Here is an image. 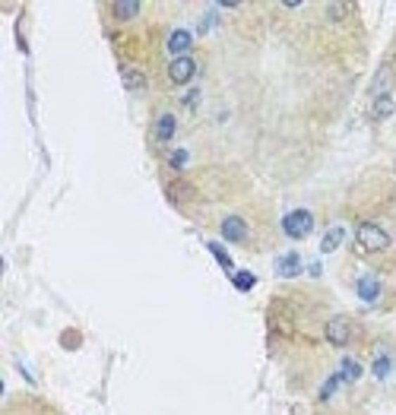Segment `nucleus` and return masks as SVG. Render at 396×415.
<instances>
[{
  "label": "nucleus",
  "instance_id": "f257e3e1",
  "mask_svg": "<svg viewBox=\"0 0 396 415\" xmlns=\"http://www.w3.org/2000/svg\"><path fill=\"white\" fill-rule=\"evenodd\" d=\"M390 248V235L374 222H358L355 229V250L358 254H381Z\"/></svg>",
  "mask_w": 396,
  "mask_h": 415
},
{
  "label": "nucleus",
  "instance_id": "f03ea898",
  "mask_svg": "<svg viewBox=\"0 0 396 415\" xmlns=\"http://www.w3.org/2000/svg\"><path fill=\"white\" fill-rule=\"evenodd\" d=\"M282 231H286V238H292V241H301V238H307L314 231V212L311 210H292L282 216Z\"/></svg>",
  "mask_w": 396,
  "mask_h": 415
},
{
  "label": "nucleus",
  "instance_id": "7ed1b4c3",
  "mask_svg": "<svg viewBox=\"0 0 396 415\" xmlns=\"http://www.w3.org/2000/svg\"><path fill=\"white\" fill-rule=\"evenodd\" d=\"M324 339L330 345H349L352 339H355V324H352L349 317H330L326 320V326H324Z\"/></svg>",
  "mask_w": 396,
  "mask_h": 415
},
{
  "label": "nucleus",
  "instance_id": "20e7f679",
  "mask_svg": "<svg viewBox=\"0 0 396 415\" xmlns=\"http://www.w3.org/2000/svg\"><path fill=\"white\" fill-rule=\"evenodd\" d=\"M168 79L172 86H187L193 77H197V58L193 54H184V58H172L168 60Z\"/></svg>",
  "mask_w": 396,
  "mask_h": 415
},
{
  "label": "nucleus",
  "instance_id": "39448f33",
  "mask_svg": "<svg viewBox=\"0 0 396 415\" xmlns=\"http://www.w3.org/2000/svg\"><path fill=\"white\" fill-rule=\"evenodd\" d=\"M174 136H178V117H174V111L162 108L153 121V140L159 143V146H168Z\"/></svg>",
  "mask_w": 396,
  "mask_h": 415
},
{
  "label": "nucleus",
  "instance_id": "423d86ee",
  "mask_svg": "<svg viewBox=\"0 0 396 415\" xmlns=\"http://www.w3.org/2000/svg\"><path fill=\"white\" fill-rule=\"evenodd\" d=\"M219 235H222L225 241H231V244H244L250 238V229H248V222H244L241 216H225L222 222H219Z\"/></svg>",
  "mask_w": 396,
  "mask_h": 415
},
{
  "label": "nucleus",
  "instance_id": "0eeeda50",
  "mask_svg": "<svg viewBox=\"0 0 396 415\" xmlns=\"http://www.w3.org/2000/svg\"><path fill=\"white\" fill-rule=\"evenodd\" d=\"M168 54L172 58H184V54H191V48H193V35L187 32V29H174L172 35H168Z\"/></svg>",
  "mask_w": 396,
  "mask_h": 415
},
{
  "label": "nucleus",
  "instance_id": "6e6552de",
  "mask_svg": "<svg viewBox=\"0 0 396 415\" xmlns=\"http://www.w3.org/2000/svg\"><path fill=\"white\" fill-rule=\"evenodd\" d=\"M108 10H111V16H115V20L130 23V20H136V16H140L143 4H140V0H115V4H108Z\"/></svg>",
  "mask_w": 396,
  "mask_h": 415
},
{
  "label": "nucleus",
  "instance_id": "1a4fd4ad",
  "mask_svg": "<svg viewBox=\"0 0 396 415\" xmlns=\"http://www.w3.org/2000/svg\"><path fill=\"white\" fill-rule=\"evenodd\" d=\"M121 79H124V86H127L130 92H143V89L149 86L146 73H143L140 67H130V64H124V67H121Z\"/></svg>",
  "mask_w": 396,
  "mask_h": 415
},
{
  "label": "nucleus",
  "instance_id": "9d476101",
  "mask_svg": "<svg viewBox=\"0 0 396 415\" xmlns=\"http://www.w3.org/2000/svg\"><path fill=\"white\" fill-rule=\"evenodd\" d=\"M355 292L362 301H377L381 298V279H377V276H362V279L355 282Z\"/></svg>",
  "mask_w": 396,
  "mask_h": 415
},
{
  "label": "nucleus",
  "instance_id": "9b49d317",
  "mask_svg": "<svg viewBox=\"0 0 396 415\" xmlns=\"http://www.w3.org/2000/svg\"><path fill=\"white\" fill-rule=\"evenodd\" d=\"M276 273H279L282 279H292V276H298L301 273V257L298 254L279 257V263H276Z\"/></svg>",
  "mask_w": 396,
  "mask_h": 415
},
{
  "label": "nucleus",
  "instance_id": "f8f14e48",
  "mask_svg": "<svg viewBox=\"0 0 396 415\" xmlns=\"http://www.w3.org/2000/svg\"><path fill=\"white\" fill-rule=\"evenodd\" d=\"M343 238H345V229H343V225H333V229H326L324 241H320V250H324V254H333V250L343 244Z\"/></svg>",
  "mask_w": 396,
  "mask_h": 415
},
{
  "label": "nucleus",
  "instance_id": "ddd939ff",
  "mask_svg": "<svg viewBox=\"0 0 396 415\" xmlns=\"http://www.w3.org/2000/svg\"><path fill=\"white\" fill-rule=\"evenodd\" d=\"M339 377H343L345 383H355L358 377H362V364H358L355 358H343V362H339Z\"/></svg>",
  "mask_w": 396,
  "mask_h": 415
},
{
  "label": "nucleus",
  "instance_id": "4468645a",
  "mask_svg": "<svg viewBox=\"0 0 396 415\" xmlns=\"http://www.w3.org/2000/svg\"><path fill=\"white\" fill-rule=\"evenodd\" d=\"M390 115H393V96L383 92V96L374 98V111H371V117H374V121H383V117H390Z\"/></svg>",
  "mask_w": 396,
  "mask_h": 415
},
{
  "label": "nucleus",
  "instance_id": "2eb2a0df",
  "mask_svg": "<svg viewBox=\"0 0 396 415\" xmlns=\"http://www.w3.org/2000/svg\"><path fill=\"white\" fill-rule=\"evenodd\" d=\"M326 20H333V23H339V20H345V16L352 13V4H345V0H336V4H326Z\"/></svg>",
  "mask_w": 396,
  "mask_h": 415
},
{
  "label": "nucleus",
  "instance_id": "dca6fc26",
  "mask_svg": "<svg viewBox=\"0 0 396 415\" xmlns=\"http://www.w3.org/2000/svg\"><path fill=\"white\" fill-rule=\"evenodd\" d=\"M187 159H191V155H187V149H174V153L168 155V165H172L174 172H184V168H187Z\"/></svg>",
  "mask_w": 396,
  "mask_h": 415
},
{
  "label": "nucleus",
  "instance_id": "f3484780",
  "mask_svg": "<svg viewBox=\"0 0 396 415\" xmlns=\"http://www.w3.org/2000/svg\"><path fill=\"white\" fill-rule=\"evenodd\" d=\"M390 364H393V362H390L387 355H377V362H374V377H381V381H383V377L390 374Z\"/></svg>",
  "mask_w": 396,
  "mask_h": 415
},
{
  "label": "nucleus",
  "instance_id": "a211bd4d",
  "mask_svg": "<svg viewBox=\"0 0 396 415\" xmlns=\"http://www.w3.org/2000/svg\"><path fill=\"white\" fill-rule=\"evenodd\" d=\"M231 279H235V288H241V292L254 288V276H250V273H235Z\"/></svg>",
  "mask_w": 396,
  "mask_h": 415
},
{
  "label": "nucleus",
  "instance_id": "6ab92c4d",
  "mask_svg": "<svg viewBox=\"0 0 396 415\" xmlns=\"http://www.w3.org/2000/svg\"><path fill=\"white\" fill-rule=\"evenodd\" d=\"M210 254H212V257H216V260H219V263H222V267H225V269H231V260H229V254H225V250H222V248H219V244H210Z\"/></svg>",
  "mask_w": 396,
  "mask_h": 415
}]
</instances>
